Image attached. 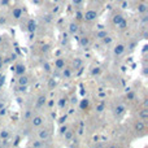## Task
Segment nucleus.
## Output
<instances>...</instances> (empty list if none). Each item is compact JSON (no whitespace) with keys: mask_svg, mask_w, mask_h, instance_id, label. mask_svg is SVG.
<instances>
[{"mask_svg":"<svg viewBox=\"0 0 148 148\" xmlns=\"http://www.w3.org/2000/svg\"><path fill=\"white\" fill-rule=\"evenodd\" d=\"M10 133L8 129H1L0 130V139H9Z\"/></svg>","mask_w":148,"mask_h":148,"instance_id":"nucleus-23","label":"nucleus"},{"mask_svg":"<svg viewBox=\"0 0 148 148\" xmlns=\"http://www.w3.org/2000/svg\"><path fill=\"white\" fill-rule=\"evenodd\" d=\"M65 104H66V97H61V99H60V101H59V107L60 108H64Z\"/></svg>","mask_w":148,"mask_h":148,"instance_id":"nucleus-32","label":"nucleus"},{"mask_svg":"<svg viewBox=\"0 0 148 148\" xmlns=\"http://www.w3.org/2000/svg\"><path fill=\"white\" fill-rule=\"evenodd\" d=\"M79 46H81V48L87 49L90 46H91V40H90V38H87V36H82V38L79 39Z\"/></svg>","mask_w":148,"mask_h":148,"instance_id":"nucleus-9","label":"nucleus"},{"mask_svg":"<svg viewBox=\"0 0 148 148\" xmlns=\"http://www.w3.org/2000/svg\"><path fill=\"white\" fill-rule=\"evenodd\" d=\"M81 68H82V60L79 57H75L72 62V69L77 70V69H81Z\"/></svg>","mask_w":148,"mask_h":148,"instance_id":"nucleus-18","label":"nucleus"},{"mask_svg":"<svg viewBox=\"0 0 148 148\" xmlns=\"http://www.w3.org/2000/svg\"><path fill=\"white\" fill-rule=\"evenodd\" d=\"M72 1H73V4L75 5V7H79V5L83 3V0H72Z\"/></svg>","mask_w":148,"mask_h":148,"instance_id":"nucleus-36","label":"nucleus"},{"mask_svg":"<svg viewBox=\"0 0 148 148\" xmlns=\"http://www.w3.org/2000/svg\"><path fill=\"white\" fill-rule=\"evenodd\" d=\"M7 23V18L5 17H0V25H5Z\"/></svg>","mask_w":148,"mask_h":148,"instance_id":"nucleus-39","label":"nucleus"},{"mask_svg":"<svg viewBox=\"0 0 148 148\" xmlns=\"http://www.w3.org/2000/svg\"><path fill=\"white\" fill-rule=\"evenodd\" d=\"M43 21L46 23H51V21H52V16L51 14H46V16H43Z\"/></svg>","mask_w":148,"mask_h":148,"instance_id":"nucleus-30","label":"nucleus"},{"mask_svg":"<svg viewBox=\"0 0 148 148\" xmlns=\"http://www.w3.org/2000/svg\"><path fill=\"white\" fill-rule=\"evenodd\" d=\"M56 84H57V82L55 81L53 78H51V79L48 81V88H49V90H53L55 87H56Z\"/></svg>","mask_w":148,"mask_h":148,"instance_id":"nucleus-27","label":"nucleus"},{"mask_svg":"<svg viewBox=\"0 0 148 148\" xmlns=\"http://www.w3.org/2000/svg\"><path fill=\"white\" fill-rule=\"evenodd\" d=\"M97 17H99V13H97L95 9H88L83 13V20L86 21V22H90V23L95 22V21L97 20Z\"/></svg>","mask_w":148,"mask_h":148,"instance_id":"nucleus-2","label":"nucleus"},{"mask_svg":"<svg viewBox=\"0 0 148 148\" xmlns=\"http://www.w3.org/2000/svg\"><path fill=\"white\" fill-rule=\"evenodd\" d=\"M99 73H100V68H94L92 72H91L92 75H96V74H99Z\"/></svg>","mask_w":148,"mask_h":148,"instance_id":"nucleus-37","label":"nucleus"},{"mask_svg":"<svg viewBox=\"0 0 148 148\" xmlns=\"http://www.w3.org/2000/svg\"><path fill=\"white\" fill-rule=\"evenodd\" d=\"M43 70H44V72H46V73H51V65H49L48 64V62H43Z\"/></svg>","mask_w":148,"mask_h":148,"instance_id":"nucleus-28","label":"nucleus"},{"mask_svg":"<svg viewBox=\"0 0 148 148\" xmlns=\"http://www.w3.org/2000/svg\"><path fill=\"white\" fill-rule=\"evenodd\" d=\"M105 35H108V33H107V31H104L103 29H100L99 33H96V39H103Z\"/></svg>","mask_w":148,"mask_h":148,"instance_id":"nucleus-26","label":"nucleus"},{"mask_svg":"<svg viewBox=\"0 0 148 148\" xmlns=\"http://www.w3.org/2000/svg\"><path fill=\"white\" fill-rule=\"evenodd\" d=\"M8 3H9V0H0V4H1L3 7H5V5H8Z\"/></svg>","mask_w":148,"mask_h":148,"instance_id":"nucleus-40","label":"nucleus"},{"mask_svg":"<svg viewBox=\"0 0 148 148\" xmlns=\"http://www.w3.org/2000/svg\"><path fill=\"white\" fill-rule=\"evenodd\" d=\"M44 121L46 120H44L43 116L36 114V116H34V117L30 118V125L33 129H38V127H40V126L44 125Z\"/></svg>","mask_w":148,"mask_h":148,"instance_id":"nucleus-3","label":"nucleus"},{"mask_svg":"<svg viewBox=\"0 0 148 148\" xmlns=\"http://www.w3.org/2000/svg\"><path fill=\"white\" fill-rule=\"evenodd\" d=\"M3 69V62H0V70Z\"/></svg>","mask_w":148,"mask_h":148,"instance_id":"nucleus-45","label":"nucleus"},{"mask_svg":"<svg viewBox=\"0 0 148 148\" xmlns=\"http://www.w3.org/2000/svg\"><path fill=\"white\" fill-rule=\"evenodd\" d=\"M126 51V46L125 44H117V46L113 48V56L114 57H121Z\"/></svg>","mask_w":148,"mask_h":148,"instance_id":"nucleus-4","label":"nucleus"},{"mask_svg":"<svg viewBox=\"0 0 148 148\" xmlns=\"http://www.w3.org/2000/svg\"><path fill=\"white\" fill-rule=\"evenodd\" d=\"M136 12L139 13V14H144V13L148 12V4L147 3H139L138 5H136Z\"/></svg>","mask_w":148,"mask_h":148,"instance_id":"nucleus-11","label":"nucleus"},{"mask_svg":"<svg viewBox=\"0 0 148 148\" xmlns=\"http://www.w3.org/2000/svg\"><path fill=\"white\" fill-rule=\"evenodd\" d=\"M47 103V96L44 94L39 95L38 99H36V103H35V109H40V108H43L44 105H46Z\"/></svg>","mask_w":148,"mask_h":148,"instance_id":"nucleus-6","label":"nucleus"},{"mask_svg":"<svg viewBox=\"0 0 148 148\" xmlns=\"http://www.w3.org/2000/svg\"><path fill=\"white\" fill-rule=\"evenodd\" d=\"M0 40H1V36H0Z\"/></svg>","mask_w":148,"mask_h":148,"instance_id":"nucleus-49","label":"nucleus"},{"mask_svg":"<svg viewBox=\"0 0 148 148\" xmlns=\"http://www.w3.org/2000/svg\"><path fill=\"white\" fill-rule=\"evenodd\" d=\"M104 108H105V105H104V104H103V103H101V104H99V105H97L96 110H97V112H99V113H101L103 110H104Z\"/></svg>","mask_w":148,"mask_h":148,"instance_id":"nucleus-34","label":"nucleus"},{"mask_svg":"<svg viewBox=\"0 0 148 148\" xmlns=\"http://www.w3.org/2000/svg\"><path fill=\"white\" fill-rule=\"evenodd\" d=\"M27 31L30 34H34L36 31V22L34 20H29V22H27Z\"/></svg>","mask_w":148,"mask_h":148,"instance_id":"nucleus-14","label":"nucleus"},{"mask_svg":"<svg viewBox=\"0 0 148 148\" xmlns=\"http://www.w3.org/2000/svg\"><path fill=\"white\" fill-rule=\"evenodd\" d=\"M139 118H140L143 122H147L148 121V108H143V109L139 112Z\"/></svg>","mask_w":148,"mask_h":148,"instance_id":"nucleus-16","label":"nucleus"},{"mask_svg":"<svg viewBox=\"0 0 148 148\" xmlns=\"http://www.w3.org/2000/svg\"><path fill=\"white\" fill-rule=\"evenodd\" d=\"M22 13L23 12L21 8H13V10H12V16L14 20H20V18L22 17Z\"/></svg>","mask_w":148,"mask_h":148,"instance_id":"nucleus-15","label":"nucleus"},{"mask_svg":"<svg viewBox=\"0 0 148 148\" xmlns=\"http://www.w3.org/2000/svg\"><path fill=\"white\" fill-rule=\"evenodd\" d=\"M143 108H148V99L147 97L143 100Z\"/></svg>","mask_w":148,"mask_h":148,"instance_id":"nucleus-42","label":"nucleus"},{"mask_svg":"<svg viewBox=\"0 0 148 148\" xmlns=\"http://www.w3.org/2000/svg\"><path fill=\"white\" fill-rule=\"evenodd\" d=\"M62 77H64L65 79H70V77H72V69L70 68H62Z\"/></svg>","mask_w":148,"mask_h":148,"instance_id":"nucleus-22","label":"nucleus"},{"mask_svg":"<svg viewBox=\"0 0 148 148\" xmlns=\"http://www.w3.org/2000/svg\"><path fill=\"white\" fill-rule=\"evenodd\" d=\"M0 62H3V56L0 55Z\"/></svg>","mask_w":148,"mask_h":148,"instance_id":"nucleus-46","label":"nucleus"},{"mask_svg":"<svg viewBox=\"0 0 148 148\" xmlns=\"http://www.w3.org/2000/svg\"><path fill=\"white\" fill-rule=\"evenodd\" d=\"M77 20H83V14H82L81 12H77Z\"/></svg>","mask_w":148,"mask_h":148,"instance_id":"nucleus-38","label":"nucleus"},{"mask_svg":"<svg viewBox=\"0 0 148 148\" xmlns=\"http://www.w3.org/2000/svg\"><path fill=\"white\" fill-rule=\"evenodd\" d=\"M147 38H148V31L146 30V31L143 33V39H147Z\"/></svg>","mask_w":148,"mask_h":148,"instance_id":"nucleus-44","label":"nucleus"},{"mask_svg":"<svg viewBox=\"0 0 148 148\" xmlns=\"http://www.w3.org/2000/svg\"><path fill=\"white\" fill-rule=\"evenodd\" d=\"M25 72H26V66L23 64H17L16 65V68H14V73H16V75H22V74H25Z\"/></svg>","mask_w":148,"mask_h":148,"instance_id":"nucleus-12","label":"nucleus"},{"mask_svg":"<svg viewBox=\"0 0 148 148\" xmlns=\"http://www.w3.org/2000/svg\"><path fill=\"white\" fill-rule=\"evenodd\" d=\"M126 112V107L123 104H117L114 108H113V114L116 116V117H121V116H123Z\"/></svg>","mask_w":148,"mask_h":148,"instance_id":"nucleus-5","label":"nucleus"},{"mask_svg":"<svg viewBox=\"0 0 148 148\" xmlns=\"http://www.w3.org/2000/svg\"><path fill=\"white\" fill-rule=\"evenodd\" d=\"M101 40H103V43H104V44H107V46H109V44L113 42V38H112V36H109V35H105L104 38L101 39Z\"/></svg>","mask_w":148,"mask_h":148,"instance_id":"nucleus-25","label":"nucleus"},{"mask_svg":"<svg viewBox=\"0 0 148 148\" xmlns=\"http://www.w3.org/2000/svg\"><path fill=\"white\" fill-rule=\"evenodd\" d=\"M77 101H78V100H77V96H72V99H70V103H72V104H77Z\"/></svg>","mask_w":148,"mask_h":148,"instance_id":"nucleus-41","label":"nucleus"},{"mask_svg":"<svg viewBox=\"0 0 148 148\" xmlns=\"http://www.w3.org/2000/svg\"><path fill=\"white\" fill-rule=\"evenodd\" d=\"M69 142H72V143H69V144H68V146H69L70 148H74V147H78V146H79V140H78V139H77V138H74V136H73L72 139H70Z\"/></svg>","mask_w":148,"mask_h":148,"instance_id":"nucleus-24","label":"nucleus"},{"mask_svg":"<svg viewBox=\"0 0 148 148\" xmlns=\"http://www.w3.org/2000/svg\"><path fill=\"white\" fill-rule=\"evenodd\" d=\"M92 1H99V0H92Z\"/></svg>","mask_w":148,"mask_h":148,"instance_id":"nucleus-47","label":"nucleus"},{"mask_svg":"<svg viewBox=\"0 0 148 148\" xmlns=\"http://www.w3.org/2000/svg\"><path fill=\"white\" fill-rule=\"evenodd\" d=\"M142 23H143V25H147L148 23V16H147V13H144V14H142Z\"/></svg>","mask_w":148,"mask_h":148,"instance_id":"nucleus-31","label":"nucleus"},{"mask_svg":"<svg viewBox=\"0 0 148 148\" xmlns=\"http://www.w3.org/2000/svg\"><path fill=\"white\" fill-rule=\"evenodd\" d=\"M36 136H38V139H40V140L49 142V140H51V131H49V129L42 127V126H40V127H38Z\"/></svg>","mask_w":148,"mask_h":148,"instance_id":"nucleus-1","label":"nucleus"},{"mask_svg":"<svg viewBox=\"0 0 148 148\" xmlns=\"http://www.w3.org/2000/svg\"><path fill=\"white\" fill-rule=\"evenodd\" d=\"M62 135H64V140L65 142H69L70 139L74 136V131L72 130V129H66V130L64 131V134H62Z\"/></svg>","mask_w":148,"mask_h":148,"instance_id":"nucleus-17","label":"nucleus"},{"mask_svg":"<svg viewBox=\"0 0 148 148\" xmlns=\"http://www.w3.org/2000/svg\"><path fill=\"white\" fill-rule=\"evenodd\" d=\"M30 147H34V148H44V147H48V144H47L44 140H40V139H34V140H31Z\"/></svg>","mask_w":148,"mask_h":148,"instance_id":"nucleus-7","label":"nucleus"},{"mask_svg":"<svg viewBox=\"0 0 148 148\" xmlns=\"http://www.w3.org/2000/svg\"><path fill=\"white\" fill-rule=\"evenodd\" d=\"M55 68H56L57 70H61L62 68H65V60L64 59H57L56 61H55Z\"/></svg>","mask_w":148,"mask_h":148,"instance_id":"nucleus-20","label":"nucleus"},{"mask_svg":"<svg viewBox=\"0 0 148 148\" xmlns=\"http://www.w3.org/2000/svg\"><path fill=\"white\" fill-rule=\"evenodd\" d=\"M26 90H27V86H21V84H18L17 91H20V92H25Z\"/></svg>","mask_w":148,"mask_h":148,"instance_id":"nucleus-33","label":"nucleus"},{"mask_svg":"<svg viewBox=\"0 0 148 148\" xmlns=\"http://www.w3.org/2000/svg\"><path fill=\"white\" fill-rule=\"evenodd\" d=\"M68 31H69L72 35H75V34L79 31V25H78L77 22H74V21H73V22H70L69 26H68Z\"/></svg>","mask_w":148,"mask_h":148,"instance_id":"nucleus-10","label":"nucleus"},{"mask_svg":"<svg viewBox=\"0 0 148 148\" xmlns=\"http://www.w3.org/2000/svg\"><path fill=\"white\" fill-rule=\"evenodd\" d=\"M134 130L136 131V133H142V131L146 130V122H143L142 120L136 121L135 123H134Z\"/></svg>","mask_w":148,"mask_h":148,"instance_id":"nucleus-8","label":"nucleus"},{"mask_svg":"<svg viewBox=\"0 0 148 148\" xmlns=\"http://www.w3.org/2000/svg\"><path fill=\"white\" fill-rule=\"evenodd\" d=\"M30 118H31V110L27 109L25 112V114H23V120H25V121H30Z\"/></svg>","mask_w":148,"mask_h":148,"instance_id":"nucleus-29","label":"nucleus"},{"mask_svg":"<svg viewBox=\"0 0 148 148\" xmlns=\"http://www.w3.org/2000/svg\"><path fill=\"white\" fill-rule=\"evenodd\" d=\"M66 129H68V127H66V126H62V127H61V129H60V133H61V134H64V131H65V130H66Z\"/></svg>","mask_w":148,"mask_h":148,"instance_id":"nucleus-43","label":"nucleus"},{"mask_svg":"<svg viewBox=\"0 0 148 148\" xmlns=\"http://www.w3.org/2000/svg\"><path fill=\"white\" fill-rule=\"evenodd\" d=\"M29 77L25 75V74H22V75H18V79H17V83L21 84V86H27L29 84Z\"/></svg>","mask_w":148,"mask_h":148,"instance_id":"nucleus-13","label":"nucleus"},{"mask_svg":"<svg viewBox=\"0 0 148 148\" xmlns=\"http://www.w3.org/2000/svg\"><path fill=\"white\" fill-rule=\"evenodd\" d=\"M117 29L120 31H123V30H126V29H127V20H126L125 17H123L122 21H121V22L117 25Z\"/></svg>","mask_w":148,"mask_h":148,"instance_id":"nucleus-21","label":"nucleus"},{"mask_svg":"<svg viewBox=\"0 0 148 148\" xmlns=\"http://www.w3.org/2000/svg\"><path fill=\"white\" fill-rule=\"evenodd\" d=\"M129 92V91H127ZM126 97H127V100H134V97H135V95L133 94V92H129L127 95H126Z\"/></svg>","mask_w":148,"mask_h":148,"instance_id":"nucleus-35","label":"nucleus"},{"mask_svg":"<svg viewBox=\"0 0 148 148\" xmlns=\"http://www.w3.org/2000/svg\"><path fill=\"white\" fill-rule=\"evenodd\" d=\"M122 18H123V16L121 14V13H117V14H114V16L112 17V22H113V25L117 26L118 23H120L121 21H122Z\"/></svg>","mask_w":148,"mask_h":148,"instance_id":"nucleus-19","label":"nucleus"},{"mask_svg":"<svg viewBox=\"0 0 148 148\" xmlns=\"http://www.w3.org/2000/svg\"><path fill=\"white\" fill-rule=\"evenodd\" d=\"M53 1H59V0H53Z\"/></svg>","mask_w":148,"mask_h":148,"instance_id":"nucleus-48","label":"nucleus"}]
</instances>
